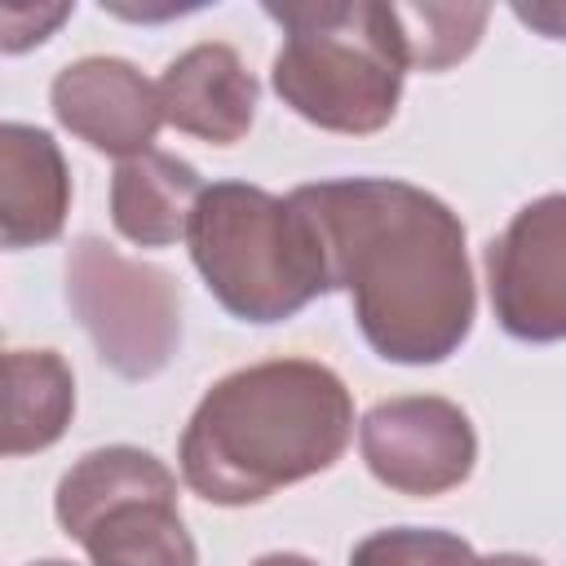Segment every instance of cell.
<instances>
[{
    "mask_svg": "<svg viewBox=\"0 0 566 566\" xmlns=\"http://www.w3.org/2000/svg\"><path fill=\"white\" fill-rule=\"evenodd\" d=\"M349 566H478V553L455 531L433 526H389L354 544Z\"/></svg>",
    "mask_w": 566,
    "mask_h": 566,
    "instance_id": "9a60e30c",
    "label": "cell"
},
{
    "mask_svg": "<svg viewBox=\"0 0 566 566\" xmlns=\"http://www.w3.org/2000/svg\"><path fill=\"white\" fill-rule=\"evenodd\" d=\"M305 217L327 292L354 296L371 354L402 367L451 358L473 332V270L460 217L398 177H336L287 195Z\"/></svg>",
    "mask_w": 566,
    "mask_h": 566,
    "instance_id": "6da1fadb",
    "label": "cell"
},
{
    "mask_svg": "<svg viewBox=\"0 0 566 566\" xmlns=\"http://www.w3.org/2000/svg\"><path fill=\"white\" fill-rule=\"evenodd\" d=\"M71 212V168L53 133L0 119V248L53 243Z\"/></svg>",
    "mask_w": 566,
    "mask_h": 566,
    "instance_id": "8fae6325",
    "label": "cell"
},
{
    "mask_svg": "<svg viewBox=\"0 0 566 566\" xmlns=\"http://www.w3.org/2000/svg\"><path fill=\"white\" fill-rule=\"evenodd\" d=\"M491 310L513 340L553 345L566 336V199L539 195L486 248Z\"/></svg>",
    "mask_w": 566,
    "mask_h": 566,
    "instance_id": "ba28073f",
    "label": "cell"
},
{
    "mask_svg": "<svg viewBox=\"0 0 566 566\" xmlns=\"http://www.w3.org/2000/svg\"><path fill=\"white\" fill-rule=\"evenodd\" d=\"M358 451L371 478L398 495L455 491L478 464V433L460 402L438 394H402L376 402L358 420Z\"/></svg>",
    "mask_w": 566,
    "mask_h": 566,
    "instance_id": "52a82bcc",
    "label": "cell"
},
{
    "mask_svg": "<svg viewBox=\"0 0 566 566\" xmlns=\"http://www.w3.org/2000/svg\"><path fill=\"white\" fill-rule=\"evenodd\" d=\"M155 97L164 124L212 146L243 142L256 115V80L221 40H203L177 53L159 75Z\"/></svg>",
    "mask_w": 566,
    "mask_h": 566,
    "instance_id": "30bf717a",
    "label": "cell"
},
{
    "mask_svg": "<svg viewBox=\"0 0 566 566\" xmlns=\"http://www.w3.org/2000/svg\"><path fill=\"white\" fill-rule=\"evenodd\" d=\"M66 305L97 358L124 380L159 376L181 345V296L168 270L124 256L97 234L66 252Z\"/></svg>",
    "mask_w": 566,
    "mask_h": 566,
    "instance_id": "8992f818",
    "label": "cell"
},
{
    "mask_svg": "<svg viewBox=\"0 0 566 566\" xmlns=\"http://www.w3.org/2000/svg\"><path fill=\"white\" fill-rule=\"evenodd\" d=\"M53 115L66 133L88 142L102 155L133 159L150 150L159 133V97L155 84L124 57H75L53 75L49 88Z\"/></svg>",
    "mask_w": 566,
    "mask_h": 566,
    "instance_id": "9c48e42d",
    "label": "cell"
},
{
    "mask_svg": "<svg viewBox=\"0 0 566 566\" xmlns=\"http://www.w3.org/2000/svg\"><path fill=\"white\" fill-rule=\"evenodd\" d=\"M354 438L345 380L314 358H265L221 376L190 411L177 464L186 486L221 509L332 469Z\"/></svg>",
    "mask_w": 566,
    "mask_h": 566,
    "instance_id": "7a4b0ae2",
    "label": "cell"
},
{
    "mask_svg": "<svg viewBox=\"0 0 566 566\" xmlns=\"http://www.w3.org/2000/svg\"><path fill=\"white\" fill-rule=\"evenodd\" d=\"M31 566H75V562H66V557H44V562H31Z\"/></svg>",
    "mask_w": 566,
    "mask_h": 566,
    "instance_id": "d6986e66",
    "label": "cell"
},
{
    "mask_svg": "<svg viewBox=\"0 0 566 566\" xmlns=\"http://www.w3.org/2000/svg\"><path fill=\"white\" fill-rule=\"evenodd\" d=\"M252 566H318V562L305 557V553H265V557H256Z\"/></svg>",
    "mask_w": 566,
    "mask_h": 566,
    "instance_id": "e0dca14e",
    "label": "cell"
},
{
    "mask_svg": "<svg viewBox=\"0 0 566 566\" xmlns=\"http://www.w3.org/2000/svg\"><path fill=\"white\" fill-rule=\"evenodd\" d=\"M398 27V49L407 71H447L464 62L482 31L491 9L486 4H389Z\"/></svg>",
    "mask_w": 566,
    "mask_h": 566,
    "instance_id": "5bb4252c",
    "label": "cell"
},
{
    "mask_svg": "<svg viewBox=\"0 0 566 566\" xmlns=\"http://www.w3.org/2000/svg\"><path fill=\"white\" fill-rule=\"evenodd\" d=\"M75 4H0V53H27L44 44Z\"/></svg>",
    "mask_w": 566,
    "mask_h": 566,
    "instance_id": "2e32d148",
    "label": "cell"
},
{
    "mask_svg": "<svg viewBox=\"0 0 566 566\" xmlns=\"http://www.w3.org/2000/svg\"><path fill=\"white\" fill-rule=\"evenodd\" d=\"M478 566H544V562L526 553H491V557H478Z\"/></svg>",
    "mask_w": 566,
    "mask_h": 566,
    "instance_id": "ac0fdd59",
    "label": "cell"
},
{
    "mask_svg": "<svg viewBox=\"0 0 566 566\" xmlns=\"http://www.w3.org/2000/svg\"><path fill=\"white\" fill-rule=\"evenodd\" d=\"M199 195V168L150 146L133 159H119L111 177V221L137 248H172L177 239H186Z\"/></svg>",
    "mask_w": 566,
    "mask_h": 566,
    "instance_id": "7c38bea8",
    "label": "cell"
},
{
    "mask_svg": "<svg viewBox=\"0 0 566 566\" xmlns=\"http://www.w3.org/2000/svg\"><path fill=\"white\" fill-rule=\"evenodd\" d=\"M283 27L270 84L287 111L323 133H380L402 97V49L394 9L376 0H287L265 4Z\"/></svg>",
    "mask_w": 566,
    "mask_h": 566,
    "instance_id": "3957f363",
    "label": "cell"
},
{
    "mask_svg": "<svg viewBox=\"0 0 566 566\" xmlns=\"http://www.w3.org/2000/svg\"><path fill=\"white\" fill-rule=\"evenodd\" d=\"M190 261L217 305L239 323H283L327 296L314 234L292 199L248 181L203 186L190 226Z\"/></svg>",
    "mask_w": 566,
    "mask_h": 566,
    "instance_id": "277c9868",
    "label": "cell"
},
{
    "mask_svg": "<svg viewBox=\"0 0 566 566\" xmlns=\"http://www.w3.org/2000/svg\"><path fill=\"white\" fill-rule=\"evenodd\" d=\"M75 416V376L57 349H0V455L53 447Z\"/></svg>",
    "mask_w": 566,
    "mask_h": 566,
    "instance_id": "4fadbf2b",
    "label": "cell"
},
{
    "mask_svg": "<svg viewBox=\"0 0 566 566\" xmlns=\"http://www.w3.org/2000/svg\"><path fill=\"white\" fill-rule=\"evenodd\" d=\"M53 513L93 566H199L177 509V473L142 447L80 455L57 482Z\"/></svg>",
    "mask_w": 566,
    "mask_h": 566,
    "instance_id": "5b68a950",
    "label": "cell"
}]
</instances>
